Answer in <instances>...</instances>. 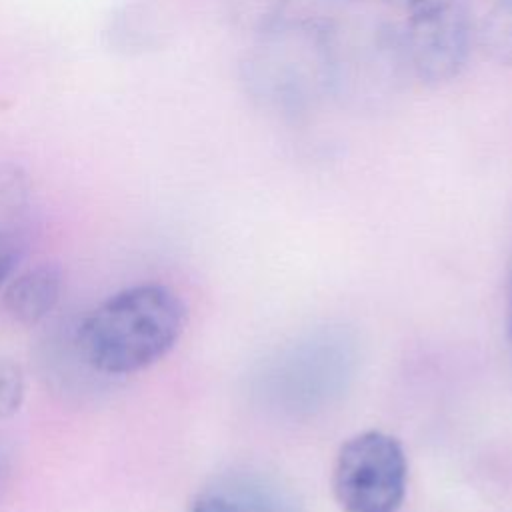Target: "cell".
<instances>
[{"label":"cell","instance_id":"3957f363","mask_svg":"<svg viewBox=\"0 0 512 512\" xmlns=\"http://www.w3.org/2000/svg\"><path fill=\"white\" fill-rule=\"evenodd\" d=\"M332 32V96L358 108H374L396 96L410 74L402 28L362 18Z\"/></svg>","mask_w":512,"mask_h":512},{"label":"cell","instance_id":"5b68a950","mask_svg":"<svg viewBox=\"0 0 512 512\" xmlns=\"http://www.w3.org/2000/svg\"><path fill=\"white\" fill-rule=\"evenodd\" d=\"M408 482L402 444L382 432L364 430L338 450L332 468V490L344 512H398Z\"/></svg>","mask_w":512,"mask_h":512},{"label":"cell","instance_id":"4fadbf2b","mask_svg":"<svg viewBox=\"0 0 512 512\" xmlns=\"http://www.w3.org/2000/svg\"><path fill=\"white\" fill-rule=\"evenodd\" d=\"M20 250L22 248L18 238L6 230H0V286L14 272L16 262L20 258Z\"/></svg>","mask_w":512,"mask_h":512},{"label":"cell","instance_id":"2e32d148","mask_svg":"<svg viewBox=\"0 0 512 512\" xmlns=\"http://www.w3.org/2000/svg\"><path fill=\"white\" fill-rule=\"evenodd\" d=\"M508 334L512 340V282H510V312H508Z\"/></svg>","mask_w":512,"mask_h":512},{"label":"cell","instance_id":"8fae6325","mask_svg":"<svg viewBox=\"0 0 512 512\" xmlns=\"http://www.w3.org/2000/svg\"><path fill=\"white\" fill-rule=\"evenodd\" d=\"M26 382L22 368L12 360H0V420L14 416L24 402Z\"/></svg>","mask_w":512,"mask_h":512},{"label":"cell","instance_id":"7c38bea8","mask_svg":"<svg viewBox=\"0 0 512 512\" xmlns=\"http://www.w3.org/2000/svg\"><path fill=\"white\" fill-rule=\"evenodd\" d=\"M186 512H238L234 498L218 482L212 488L202 490L188 506Z\"/></svg>","mask_w":512,"mask_h":512},{"label":"cell","instance_id":"e0dca14e","mask_svg":"<svg viewBox=\"0 0 512 512\" xmlns=\"http://www.w3.org/2000/svg\"><path fill=\"white\" fill-rule=\"evenodd\" d=\"M4 480H6V464H4V460L0 458V494H2V486H4Z\"/></svg>","mask_w":512,"mask_h":512},{"label":"cell","instance_id":"277c9868","mask_svg":"<svg viewBox=\"0 0 512 512\" xmlns=\"http://www.w3.org/2000/svg\"><path fill=\"white\" fill-rule=\"evenodd\" d=\"M356 364L342 332H316L280 352L262 374V394L282 412H314L346 388Z\"/></svg>","mask_w":512,"mask_h":512},{"label":"cell","instance_id":"30bf717a","mask_svg":"<svg viewBox=\"0 0 512 512\" xmlns=\"http://www.w3.org/2000/svg\"><path fill=\"white\" fill-rule=\"evenodd\" d=\"M290 0H232L236 18L254 34L284 18Z\"/></svg>","mask_w":512,"mask_h":512},{"label":"cell","instance_id":"9a60e30c","mask_svg":"<svg viewBox=\"0 0 512 512\" xmlns=\"http://www.w3.org/2000/svg\"><path fill=\"white\" fill-rule=\"evenodd\" d=\"M320 4H326V6H346V4H352L356 0H316Z\"/></svg>","mask_w":512,"mask_h":512},{"label":"cell","instance_id":"9c48e42d","mask_svg":"<svg viewBox=\"0 0 512 512\" xmlns=\"http://www.w3.org/2000/svg\"><path fill=\"white\" fill-rule=\"evenodd\" d=\"M476 40L492 62L512 66V0L490 4L476 28Z\"/></svg>","mask_w":512,"mask_h":512},{"label":"cell","instance_id":"5bb4252c","mask_svg":"<svg viewBox=\"0 0 512 512\" xmlns=\"http://www.w3.org/2000/svg\"><path fill=\"white\" fill-rule=\"evenodd\" d=\"M386 2H390V4H394V6H398V8H406V10H410V8L418 6V4H422L424 0H386Z\"/></svg>","mask_w":512,"mask_h":512},{"label":"cell","instance_id":"7a4b0ae2","mask_svg":"<svg viewBox=\"0 0 512 512\" xmlns=\"http://www.w3.org/2000/svg\"><path fill=\"white\" fill-rule=\"evenodd\" d=\"M250 98L280 116H302L332 96V32L320 20H278L256 32L242 62Z\"/></svg>","mask_w":512,"mask_h":512},{"label":"cell","instance_id":"ba28073f","mask_svg":"<svg viewBox=\"0 0 512 512\" xmlns=\"http://www.w3.org/2000/svg\"><path fill=\"white\" fill-rule=\"evenodd\" d=\"M220 484L234 498L238 512H300L294 490L268 474L236 472Z\"/></svg>","mask_w":512,"mask_h":512},{"label":"cell","instance_id":"6da1fadb","mask_svg":"<svg viewBox=\"0 0 512 512\" xmlns=\"http://www.w3.org/2000/svg\"><path fill=\"white\" fill-rule=\"evenodd\" d=\"M186 328V306L168 286L148 282L100 302L78 326L82 360L96 372L128 376L162 360Z\"/></svg>","mask_w":512,"mask_h":512},{"label":"cell","instance_id":"8992f818","mask_svg":"<svg viewBox=\"0 0 512 512\" xmlns=\"http://www.w3.org/2000/svg\"><path fill=\"white\" fill-rule=\"evenodd\" d=\"M476 40L468 6L460 0H424L410 8L402 42L410 74L424 84H446L462 74Z\"/></svg>","mask_w":512,"mask_h":512},{"label":"cell","instance_id":"52a82bcc","mask_svg":"<svg viewBox=\"0 0 512 512\" xmlns=\"http://www.w3.org/2000/svg\"><path fill=\"white\" fill-rule=\"evenodd\" d=\"M62 274L56 264H38L18 274L4 290L6 312L24 326L44 320L58 304Z\"/></svg>","mask_w":512,"mask_h":512}]
</instances>
